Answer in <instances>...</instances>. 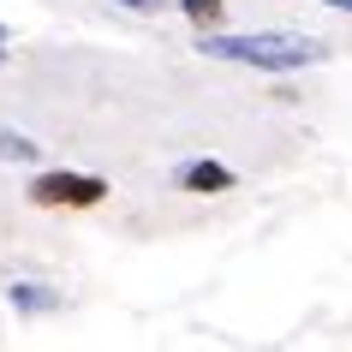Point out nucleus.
Returning <instances> with one entry per match:
<instances>
[{
	"instance_id": "f257e3e1",
	"label": "nucleus",
	"mask_w": 352,
	"mask_h": 352,
	"mask_svg": "<svg viewBox=\"0 0 352 352\" xmlns=\"http://www.w3.org/2000/svg\"><path fill=\"white\" fill-rule=\"evenodd\" d=\"M204 54L209 60H239V66H263V72H298V66H316L329 48L311 42V36L263 30V36H204Z\"/></svg>"
},
{
	"instance_id": "f03ea898",
	"label": "nucleus",
	"mask_w": 352,
	"mask_h": 352,
	"mask_svg": "<svg viewBox=\"0 0 352 352\" xmlns=\"http://www.w3.org/2000/svg\"><path fill=\"white\" fill-rule=\"evenodd\" d=\"M30 197H36L42 209H90L108 197V179H96V173H42V179H30Z\"/></svg>"
},
{
	"instance_id": "7ed1b4c3",
	"label": "nucleus",
	"mask_w": 352,
	"mask_h": 352,
	"mask_svg": "<svg viewBox=\"0 0 352 352\" xmlns=\"http://www.w3.org/2000/svg\"><path fill=\"white\" fill-rule=\"evenodd\" d=\"M179 186L186 191H233V173H227L221 162H191L186 173H179Z\"/></svg>"
},
{
	"instance_id": "20e7f679",
	"label": "nucleus",
	"mask_w": 352,
	"mask_h": 352,
	"mask_svg": "<svg viewBox=\"0 0 352 352\" xmlns=\"http://www.w3.org/2000/svg\"><path fill=\"white\" fill-rule=\"evenodd\" d=\"M36 155H42V144H36V138H24V131L0 126V162H36Z\"/></svg>"
},
{
	"instance_id": "39448f33",
	"label": "nucleus",
	"mask_w": 352,
	"mask_h": 352,
	"mask_svg": "<svg viewBox=\"0 0 352 352\" xmlns=\"http://www.w3.org/2000/svg\"><path fill=\"white\" fill-rule=\"evenodd\" d=\"M12 305H19V311H54L60 293H42L36 280H19V287H12Z\"/></svg>"
},
{
	"instance_id": "423d86ee",
	"label": "nucleus",
	"mask_w": 352,
	"mask_h": 352,
	"mask_svg": "<svg viewBox=\"0 0 352 352\" xmlns=\"http://www.w3.org/2000/svg\"><path fill=\"white\" fill-rule=\"evenodd\" d=\"M179 6H186V19L204 24V30H215V24H221V0H179Z\"/></svg>"
},
{
	"instance_id": "0eeeda50",
	"label": "nucleus",
	"mask_w": 352,
	"mask_h": 352,
	"mask_svg": "<svg viewBox=\"0 0 352 352\" xmlns=\"http://www.w3.org/2000/svg\"><path fill=\"white\" fill-rule=\"evenodd\" d=\"M120 6H131V12H155L162 0H120Z\"/></svg>"
},
{
	"instance_id": "6e6552de",
	"label": "nucleus",
	"mask_w": 352,
	"mask_h": 352,
	"mask_svg": "<svg viewBox=\"0 0 352 352\" xmlns=\"http://www.w3.org/2000/svg\"><path fill=\"white\" fill-rule=\"evenodd\" d=\"M322 6H340V12H352V0H322Z\"/></svg>"
},
{
	"instance_id": "1a4fd4ad",
	"label": "nucleus",
	"mask_w": 352,
	"mask_h": 352,
	"mask_svg": "<svg viewBox=\"0 0 352 352\" xmlns=\"http://www.w3.org/2000/svg\"><path fill=\"white\" fill-rule=\"evenodd\" d=\"M0 66H6V30H0Z\"/></svg>"
}]
</instances>
